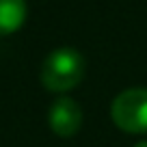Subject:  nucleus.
Here are the masks:
<instances>
[{
	"mask_svg": "<svg viewBox=\"0 0 147 147\" xmlns=\"http://www.w3.org/2000/svg\"><path fill=\"white\" fill-rule=\"evenodd\" d=\"M84 76V59L74 48H56L41 65V82L48 91L65 93L78 87Z\"/></svg>",
	"mask_w": 147,
	"mask_h": 147,
	"instance_id": "1",
	"label": "nucleus"
},
{
	"mask_svg": "<svg viewBox=\"0 0 147 147\" xmlns=\"http://www.w3.org/2000/svg\"><path fill=\"white\" fill-rule=\"evenodd\" d=\"M110 119L130 134L147 132V89H128L110 104Z\"/></svg>",
	"mask_w": 147,
	"mask_h": 147,
	"instance_id": "2",
	"label": "nucleus"
},
{
	"mask_svg": "<svg viewBox=\"0 0 147 147\" xmlns=\"http://www.w3.org/2000/svg\"><path fill=\"white\" fill-rule=\"evenodd\" d=\"M48 121H50V128L56 136L69 138L78 132L80 125H82V108L71 97H59L50 106Z\"/></svg>",
	"mask_w": 147,
	"mask_h": 147,
	"instance_id": "3",
	"label": "nucleus"
},
{
	"mask_svg": "<svg viewBox=\"0 0 147 147\" xmlns=\"http://www.w3.org/2000/svg\"><path fill=\"white\" fill-rule=\"evenodd\" d=\"M26 20L24 0H0V35L15 32Z\"/></svg>",
	"mask_w": 147,
	"mask_h": 147,
	"instance_id": "4",
	"label": "nucleus"
},
{
	"mask_svg": "<svg viewBox=\"0 0 147 147\" xmlns=\"http://www.w3.org/2000/svg\"><path fill=\"white\" fill-rule=\"evenodd\" d=\"M134 147H147V141H141V143H136Z\"/></svg>",
	"mask_w": 147,
	"mask_h": 147,
	"instance_id": "5",
	"label": "nucleus"
}]
</instances>
